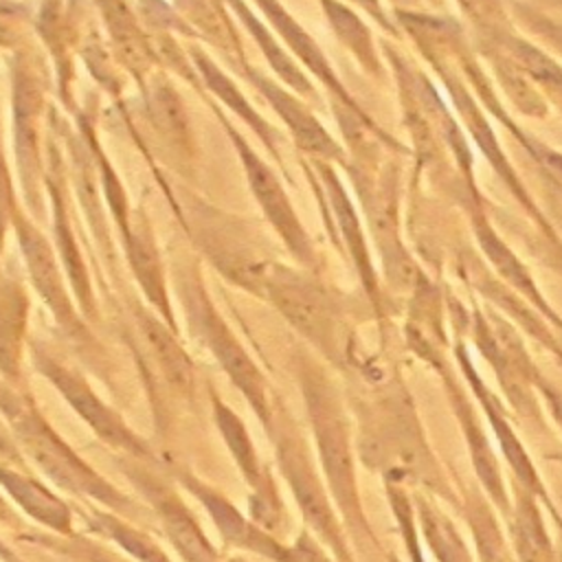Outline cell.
<instances>
[{
	"mask_svg": "<svg viewBox=\"0 0 562 562\" xmlns=\"http://www.w3.org/2000/svg\"><path fill=\"white\" fill-rule=\"evenodd\" d=\"M358 450L360 461L378 472L382 483L422 490L450 509H459L452 470L435 452L417 404L402 380L391 382L360 413Z\"/></svg>",
	"mask_w": 562,
	"mask_h": 562,
	"instance_id": "obj_1",
	"label": "cell"
},
{
	"mask_svg": "<svg viewBox=\"0 0 562 562\" xmlns=\"http://www.w3.org/2000/svg\"><path fill=\"white\" fill-rule=\"evenodd\" d=\"M305 408L323 468V479L336 512L356 544L382 549L371 522L364 514L360 485L356 476V452L351 437V422L336 386L316 367L301 371Z\"/></svg>",
	"mask_w": 562,
	"mask_h": 562,
	"instance_id": "obj_2",
	"label": "cell"
},
{
	"mask_svg": "<svg viewBox=\"0 0 562 562\" xmlns=\"http://www.w3.org/2000/svg\"><path fill=\"white\" fill-rule=\"evenodd\" d=\"M165 195L189 235L195 250L233 285L263 299V281L274 257L263 252L257 231L241 217L231 215L209 200L169 187L160 180Z\"/></svg>",
	"mask_w": 562,
	"mask_h": 562,
	"instance_id": "obj_3",
	"label": "cell"
},
{
	"mask_svg": "<svg viewBox=\"0 0 562 562\" xmlns=\"http://www.w3.org/2000/svg\"><path fill=\"white\" fill-rule=\"evenodd\" d=\"M0 413L4 415L15 441L31 461L59 487L70 494L90 496L114 512H134V501L92 470L40 415V411L9 386L0 384Z\"/></svg>",
	"mask_w": 562,
	"mask_h": 562,
	"instance_id": "obj_4",
	"label": "cell"
},
{
	"mask_svg": "<svg viewBox=\"0 0 562 562\" xmlns=\"http://www.w3.org/2000/svg\"><path fill=\"white\" fill-rule=\"evenodd\" d=\"M171 274L173 288L187 314L189 329L213 353V358L222 364L231 382L241 391L252 411L268 426L270 406L266 395V380L255 360L248 356V351L233 334L231 325L217 312L211 294L206 292L198 259H176L171 263Z\"/></svg>",
	"mask_w": 562,
	"mask_h": 562,
	"instance_id": "obj_5",
	"label": "cell"
},
{
	"mask_svg": "<svg viewBox=\"0 0 562 562\" xmlns=\"http://www.w3.org/2000/svg\"><path fill=\"white\" fill-rule=\"evenodd\" d=\"M9 83H11V136L13 160L20 184V195L26 213L40 222L44 217V171H46V83L35 59L18 48L9 57Z\"/></svg>",
	"mask_w": 562,
	"mask_h": 562,
	"instance_id": "obj_6",
	"label": "cell"
},
{
	"mask_svg": "<svg viewBox=\"0 0 562 562\" xmlns=\"http://www.w3.org/2000/svg\"><path fill=\"white\" fill-rule=\"evenodd\" d=\"M46 171H44V189H46V204L50 211V239L57 250V257L64 266V272L68 277L72 296L77 301V307L81 316L90 323L99 318L97 310V294L92 283V272L83 252L86 239L79 237L77 228V213L72 202V189L68 180V162L61 136L53 123V119L46 112Z\"/></svg>",
	"mask_w": 562,
	"mask_h": 562,
	"instance_id": "obj_7",
	"label": "cell"
},
{
	"mask_svg": "<svg viewBox=\"0 0 562 562\" xmlns=\"http://www.w3.org/2000/svg\"><path fill=\"white\" fill-rule=\"evenodd\" d=\"M263 299L323 356L342 364V321L327 288L307 270L272 259L263 281Z\"/></svg>",
	"mask_w": 562,
	"mask_h": 562,
	"instance_id": "obj_8",
	"label": "cell"
},
{
	"mask_svg": "<svg viewBox=\"0 0 562 562\" xmlns=\"http://www.w3.org/2000/svg\"><path fill=\"white\" fill-rule=\"evenodd\" d=\"M413 347H415L417 356L424 358L428 364H432L437 375L441 378L450 415L454 417V422L459 426V432H461V439H463V446H465L472 472H474L472 476L505 520L512 509L509 481L505 479V472L501 465V454L494 446V439L485 426V419H483L463 375L459 378L454 373L452 364L441 356V351L435 342H417Z\"/></svg>",
	"mask_w": 562,
	"mask_h": 562,
	"instance_id": "obj_9",
	"label": "cell"
},
{
	"mask_svg": "<svg viewBox=\"0 0 562 562\" xmlns=\"http://www.w3.org/2000/svg\"><path fill=\"white\" fill-rule=\"evenodd\" d=\"M11 231L15 233L29 283L44 301L59 329L83 349L92 347L94 338L77 307V301L72 296L68 277L57 257L53 239L44 235V231L37 226V222L26 213L22 204L13 213Z\"/></svg>",
	"mask_w": 562,
	"mask_h": 562,
	"instance_id": "obj_10",
	"label": "cell"
},
{
	"mask_svg": "<svg viewBox=\"0 0 562 562\" xmlns=\"http://www.w3.org/2000/svg\"><path fill=\"white\" fill-rule=\"evenodd\" d=\"M277 454L281 472L310 529L318 536L336 562H356L349 533L336 512L325 479L312 463L301 432H296L292 426H281L277 432Z\"/></svg>",
	"mask_w": 562,
	"mask_h": 562,
	"instance_id": "obj_11",
	"label": "cell"
},
{
	"mask_svg": "<svg viewBox=\"0 0 562 562\" xmlns=\"http://www.w3.org/2000/svg\"><path fill=\"white\" fill-rule=\"evenodd\" d=\"M457 367H459V373L463 375L483 419H485V426L494 439V446L501 454V459L505 461L507 470H509V481L525 487L527 492H531L544 507V512L551 516L553 525L558 527V531L562 533V512L558 507V503L553 501L538 465L533 463L525 441L520 439L518 435V428H516V417L512 415V411L507 408L505 400L498 397L490 386L487 382L481 378V373L474 369V362L468 353L465 347H457Z\"/></svg>",
	"mask_w": 562,
	"mask_h": 562,
	"instance_id": "obj_12",
	"label": "cell"
},
{
	"mask_svg": "<svg viewBox=\"0 0 562 562\" xmlns=\"http://www.w3.org/2000/svg\"><path fill=\"white\" fill-rule=\"evenodd\" d=\"M202 99H206V103L215 112L217 121L224 125V132L231 138V145H233V149H235V154L241 162L248 189H250L252 198L257 200L263 217L268 220V224L272 226L277 237L285 244L288 252L303 268H314L316 257H314L310 235L303 228L277 169H272V165L257 149H252V145L244 138V134L231 123L228 114L224 110H220V105L209 94H204Z\"/></svg>",
	"mask_w": 562,
	"mask_h": 562,
	"instance_id": "obj_13",
	"label": "cell"
},
{
	"mask_svg": "<svg viewBox=\"0 0 562 562\" xmlns=\"http://www.w3.org/2000/svg\"><path fill=\"white\" fill-rule=\"evenodd\" d=\"M48 116L53 119V123L61 136V143H64L70 189L79 204V213L86 222L90 239L94 241V257L99 255V261L105 268V272L116 279L119 277V259L114 252L112 220L105 209L92 147H90L86 134L79 127H72L59 114L57 105H48Z\"/></svg>",
	"mask_w": 562,
	"mask_h": 562,
	"instance_id": "obj_14",
	"label": "cell"
},
{
	"mask_svg": "<svg viewBox=\"0 0 562 562\" xmlns=\"http://www.w3.org/2000/svg\"><path fill=\"white\" fill-rule=\"evenodd\" d=\"M29 351L35 369L55 384V389L64 395L70 408L94 430V435L101 437V441H105L112 448L125 450L132 457L151 459L149 446L136 432H132L125 426V422L112 408H108V404L101 402V397L90 389V384L79 373L61 364L37 342H31Z\"/></svg>",
	"mask_w": 562,
	"mask_h": 562,
	"instance_id": "obj_15",
	"label": "cell"
},
{
	"mask_svg": "<svg viewBox=\"0 0 562 562\" xmlns=\"http://www.w3.org/2000/svg\"><path fill=\"white\" fill-rule=\"evenodd\" d=\"M237 72L263 97V101L274 110V114L283 121L285 130L292 134L294 145L318 160H340L342 151L338 143L329 136V132L321 125V121L312 114V110L305 105V101L285 88L279 79L268 77L257 66L244 61Z\"/></svg>",
	"mask_w": 562,
	"mask_h": 562,
	"instance_id": "obj_16",
	"label": "cell"
},
{
	"mask_svg": "<svg viewBox=\"0 0 562 562\" xmlns=\"http://www.w3.org/2000/svg\"><path fill=\"white\" fill-rule=\"evenodd\" d=\"M193 68L202 81L204 94H211V99H215L217 103H222L226 110H231L250 132H255V136L259 138V143L263 145V149L272 156L274 165L279 167V171L290 180V171L283 158V138L281 132L263 116L255 110V105L248 101V97L237 88V83L224 72L222 66H217V61L198 44H189L187 48Z\"/></svg>",
	"mask_w": 562,
	"mask_h": 562,
	"instance_id": "obj_17",
	"label": "cell"
},
{
	"mask_svg": "<svg viewBox=\"0 0 562 562\" xmlns=\"http://www.w3.org/2000/svg\"><path fill=\"white\" fill-rule=\"evenodd\" d=\"M125 472L154 505L167 538L171 540L173 549L180 553L184 562H220L215 547L209 542L195 516L189 512V507L173 490L165 487L162 483L154 481L149 474L136 468H130Z\"/></svg>",
	"mask_w": 562,
	"mask_h": 562,
	"instance_id": "obj_18",
	"label": "cell"
},
{
	"mask_svg": "<svg viewBox=\"0 0 562 562\" xmlns=\"http://www.w3.org/2000/svg\"><path fill=\"white\" fill-rule=\"evenodd\" d=\"M119 244L147 303L173 331H178L173 307L167 294V274H165L162 255L143 209H134L132 228L127 237L121 239Z\"/></svg>",
	"mask_w": 562,
	"mask_h": 562,
	"instance_id": "obj_19",
	"label": "cell"
},
{
	"mask_svg": "<svg viewBox=\"0 0 562 562\" xmlns=\"http://www.w3.org/2000/svg\"><path fill=\"white\" fill-rule=\"evenodd\" d=\"M114 59L132 75L138 90L158 66L149 31L127 0H94Z\"/></svg>",
	"mask_w": 562,
	"mask_h": 562,
	"instance_id": "obj_20",
	"label": "cell"
},
{
	"mask_svg": "<svg viewBox=\"0 0 562 562\" xmlns=\"http://www.w3.org/2000/svg\"><path fill=\"white\" fill-rule=\"evenodd\" d=\"M180 483L206 507L209 516L213 518V522L217 525L220 533L224 536L226 542L261 553L274 562H301V558L290 551L283 549L272 536H268L261 527H257L255 522L246 520L231 501H226L220 492L211 490L209 485L200 483L195 476H191L189 472H180L178 474Z\"/></svg>",
	"mask_w": 562,
	"mask_h": 562,
	"instance_id": "obj_21",
	"label": "cell"
},
{
	"mask_svg": "<svg viewBox=\"0 0 562 562\" xmlns=\"http://www.w3.org/2000/svg\"><path fill=\"white\" fill-rule=\"evenodd\" d=\"M138 92L154 132L160 136L165 147L171 149L173 158L189 167L195 156V140L189 125L187 105L173 81L165 72L154 70Z\"/></svg>",
	"mask_w": 562,
	"mask_h": 562,
	"instance_id": "obj_22",
	"label": "cell"
},
{
	"mask_svg": "<svg viewBox=\"0 0 562 562\" xmlns=\"http://www.w3.org/2000/svg\"><path fill=\"white\" fill-rule=\"evenodd\" d=\"M457 492H459V509L457 514L463 518L472 549L479 562H516L512 553V544L507 538V529L503 516L481 490L476 481H468L461 474L452 472Z\"/></svg>",
	"mask_w": 562,
	"mask_h": 562,
	"instance_id": "obj_23",
	"label": "cell"
},
{
	"mask_svg": "<svg viewBox=\"0 0 562 562\" xmlns=\"http://www.w3.org/2000/svg\"><path fill=\"white\" fill-rule=\"evenodd\" d=\"M512 509L503 520L516 562H560V547L553 542L542 503L525 487L509 481Z\"/></svg>",
	"mask_w": 562,
	"mask_h": 562,
	"instance_id": "obj_24",
	"label": "cell"
},
{
	"mask_svg": "<svg viewBox=\"0 0 562 562\" xmlns=\"http://www.w3.org/2000/svg\"><path fill=\"white\" fill-rule=\"evenodd\" d=\"M411 496L424 549L435 562H479L448 505L422 490H411Z\"/></svg>",
	"mask_w": 562,
	"mask_h": 562,
	"instance_id": "obj_25",
	"label": "cell"
},
{
	"mask_svg": "<svg viewBox=\"0 0 562 562\" xmlns=\"http://www.w3.org/2000/svg\"><path fill=\"white\" fill-rule=\"evenodd\" d=\"M2 255V252H0ZM29 294L20 277L11 274L0 259V375L18 382L26 345Z\"/></svg>",
	"mask_w": 562,
	"mask_h": 562,
	"instance_id": "obj_26",
	"label": "cell"
},
{
	"mask_svg": "<svg viewBox=\"0 0 562 562\" xmlns=\"http://www.w3.org/2000/svg\"><path fill=\"white\" fill-rule=\"evenodd\" d=\"M134 318L165 382L176 393L189 395L193 391V362L180 345L178 331H173L158 314H151L143 305H134Z\"/></svg>",
	"mask_w": 562,
	"mask_h": 562,
	"instance_id": "obj_27",
	"label": "cell"
},
{
	"mask_svg": "<svg viewBox=\"0 0 562 562\" xmlns=\"http://www.w3.org/2000/svg\"><path fill=\"white\" fill-rule=\"evenodd\" d=\"M255 7L261 11L268 26L277 33V37L283 42V46L294 55L296 61H301L318 81H323L334 97L345 99L351 105V99L345 94L340 81L336 79L334 70L327 64V57L318 48V44L312 40V35L294 20V15L281 4V0H252Z\"/></svg>",
	"mask_w": 562,
	"mask_h": 562,
	"instance_id": "obj_28",
	"label": "cell"
},
{
	"mask_svg": "<svg viewBox=\"0 0 562 562\" xmlns=\"http://www.w3.org/2000/svg\"><path fill=\"white\" fill-rule=\"evenodd\" d=\"M35 29L42 37V42L48 48L50 61L55 66V79H57V94L64 103L66 112L75 114V99H72V86H75V64L70 57V50L75 46V33H72V18L66 11L64 0H42L37 9Z\"/></svg>",
	"mask_w": 562,
	"mask_h": 562,
	"instance_id": "obj_29",
	"label": "cell"
},
{
	"mask_svg": "<svg viewBox=\"0 0 562 562\" xmlns=\"http://www.w3.org/2000/svg\"><path fill=\"white\" fill-rule=\"evenodd\" d=\"M226 7L231 11V15L246 29V33L252 37L255 46L259 48V53L263 55V59L268 61V66L272 68V72L277 75V79L290 88L292 92H296L299 97H316L312 81L307 79V75L303 72V68L292 59L290 50L281 44V40L277 37V33L268 26V22H263L255 9L246 2V0H226Z\"/></svg>",
	"mask_w": 562,
	"mask_h": 562,
	"instance_id": "obj_30",
	"label": "cell"
},
{
	"mask_svg": "<svg viewBox=\"0 0 562 562\" xmlns=\"http://www.w3.org/2000/svg\"><path fill=\"white\" fill-rule=\"evenodd\" d=\"M0 485L31 518L50 527L57 533H72V516L68 505L61 498H57L50 490H46L42 483L7 465H0Z\"/></svg>",
	"mask_w": 562,
	"mask_h": 562,
	"instance_id": "obj_31",
	"label": "cell"
},
{
	"mask_svg": "<svg viewBox=\"0 0 562 562\" xmlns=\"http://www.w3.org/2000/svg\"><path fill=\"white\" fill-rule=\"evenodd\" d=\"M176 11L195 31L198 40H204L220 48L224 59L239 68L246 59L241 37L237 33V20L228 13H220L209 0H173Z\"/></svg>",
	"mask_w": 562,
	"mask_h": 562,
	"instance_id": "obj_32",
	"label": "cell"
},
{
	"mask_svg": "<svg viewBox=\"0 0 562 562\" xmlns=\"http://www.w3.org/2000/svg\"><path fill=\"white\" fill-rule=\"evenodd\" d=\"M88 525L99 536L114 540L125 553H130L138 562H171L167 558V553L149 536L134 529L132 525H127L125 520H121L114 514L92 509L88 514Z\"/></svg>",
	"mask_w": 562,
	"mask_h": 562,
	"instance_id": "obj_33",
	"label": "cell"
},
{
	"mask_svg": "<svg viewBox=\"0 0 562 562\" xmlns=\"http://www.w3.org/2000/svg\"><path fill=\"white\" fill-rule=\"evenodd\" d=\"M384 496H386L395 529L400 533L406 562H428L426 549H424V542L419 536V527H417L411 490L404 485H397V483H384ZM386 562H402V560H400V555L389 553Z\"/></svg>",
	"mask_w": 562,
	"mask_h": 562,
	"instance_id": "obj_34",
	"label": "cell"
},
{
	"mask_svg": "<svg viewBox=\"0 0 562 562\" xmlns=\"http://www.w3.org/2000/svg\"><path fill=\"white\" fill-rule=\"evenodd\" d=\"M215 408V419H217V428L224 435V441L228 446V450L233 452L241 474L246 476V481L252 487H261V470L257 465V452L252 448V441L241 424V419L220 400H215L213 404Z\"/></svg>",
	"mask_w": 562,
	"mask_h": 562,
	"instance_id": "obj_35",
	"label": "cell"
},
{
	"mask_svg": "<svg viewBox=\"0 0 562 562\" xmlns=\"http://www.w3.org/2000/svg\"><path fill=\"white\" fill-rule=\"evenodd\" d=\"M81 59L86 64V68L92 72V77L101 83V88L110 94V97H121V88L123 81L119 79L116 70H114V55L112 48H105V44L99 40V35L94 31L88 33V37L83 40V48H81Z\"/></svg>",
	"mask_w": 562,
	"mask_h": 562,
	"instance_id": "obj_36",
	"label": "cell"
},
{
	"mask_svg": "<svg viewBox=\"0 0 562 562\" xmlns=\"http://www.w3.org/2000/svg\"><path fill=\"white\" fill-rule=\"evenodd\" d=\"M18 206H20V198H18V189L7 160L4 121H2V108H0V252L4 250L7 233L13 224V213Z\"/></svg>",
	"mask_w": 562,
	"mask_h": 562,
	"instance_id": "obj_37",
	"label": "cell"
},
{
	"mask_svg": "<svg viewBox=\"0 0 562 562\" xmlns=\"http://www.w3.org/2000/svg\"><path fill=\"white\" fill-rule=\"evenodd\" d=\"M57 544H61L59 551H64L66 555H75L81 562H127V560L114 555L112 551H108L94 542H88L83 538H70V540H61Z\"/></svg>",
	"mask_w": 562,
	"mask_h": 562,
	"instance_id": "obj_38",
	"label": "cell"
},
{
	"mask_svg": "<svg viewBox=\"0 0 562 562\" xmlns=\"http://www.w3.org/2000/svg\"><path fill=\"white\" fill-rule=\"evenodd\" d=\"M536 391L540 395L542 408L547 411V415L551 417L555 428L562 432V389L538 371V375H536Z\"/></svg>",
	"mask_w": 562,
	"mask_h": 562,
	"instance_id": "obj_39",
	"label": "cell"
},
{
	"mask_svg": "<svg viewBox=\"0 0 562 562\" xmlns=\"http://www.w3.org/2000/svg\"><path fill=\"white\" fill-rule=\"evenodd\" d=\"M220 13H228L231 15V11H228V7H226V0H209Z\"/></svg>",
	"mask_w": 562,
	"mask_h": 562,
	"instance_id": "obj_40",
	"label": "cell"
},
{
	"mask_svg": "<svg viewBox=\"0 0 562 562\" xmlns=\"http://www.w3.org/2000/svg\"><path fill=\"white\" fill-rule=\"evenodd\" d=\"M560 562H562V547H560Z\"/></svg>",
	"mask_w": 562,
	"mask_h": 562,
	"instance_id": "obj_41",
	"label": "cell"
}]
</instances>
